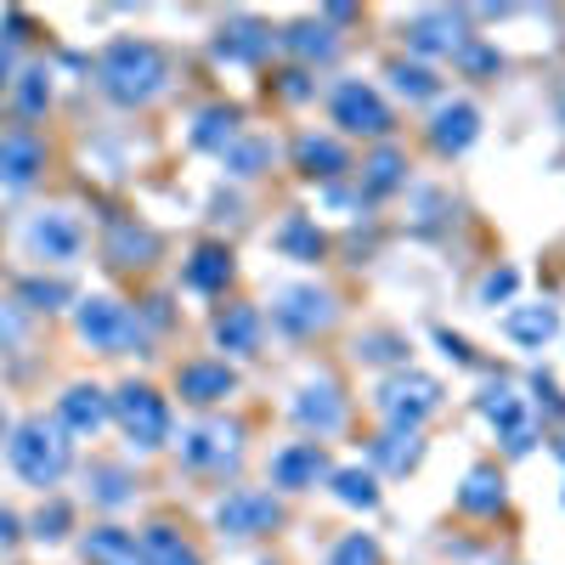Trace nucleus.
Here are the masks:
<instances>
[{"mask_svg":"<svg viewBox=\"0 0 565 565\" xmlns=\"http://www.w3.org/2000/svg\"><path fill=\"white\" fill-rule=\"evenodd\" d=\"M215 345H226V351L249 356V351L260 345V311H249V306H232V311L215 322Z\"/></svg>","mask_w":565,"mask_h":565,"instance_id":"4be33fe9","label":"nucleus"},{"mask_svg":"<svg viewBox=\"0 0 565 565\" xmlns=\"http://www.w3.org/2000/svg\"><path fill=\"white\" fill-rule=\"evenodd\" d=\"M418 452H424L418 430H391V436H380V441H373V463H385L391 476H407V469L418 463Z\"/></svg>","mask_w":565,"mask_h":565,"instance_id":"b1692460","label":"nucleus"},{"mask_svg":"<svg viewBox=\"0 0 565 565\" xmlns=\"http://www.w3.org/2000/svg\"><path fill=\"white\" fill-rule=\"evenodd\" d=\"M226 277H232V255L221 244H204L193 260H186V289H199V295L226 289Z\"/></svg>","mask_w":565,"mask_h":565,"instance_id":"412c9836","label":"nucleus"},{"mask_svg":"<svg viewBox=\"0 0 565 565\" xmlns=\"http://www.w3.org/2000/svg\"><path fill=\"white\" fill-rule=\"evenodd\" d=\"M334 469H328V452H322V441H295V447H282L277 458H271V487L277 492H306V487H317V481H328Z\"/></svg>","mask_w":565,"mask_h":565,"instance_id":"6e6552de","label":"nucleus"},{"mask_svg":"<svg viewBox=\"0 0 565 565\" xmlns=\"http://www.w3.org/2000/svg\"><path fill=\"white\" fill-rule=\"evenodd\" d=\"M407 40L418 45V52H458V45H463V29H458L452 18H418V23L407 29Z\"/></svg>","mask_w":565,"mask_h":565,"instance_id":"393cba45","label":"nucleus"},{"mask_svg":"<svg viewBox=\"0 0 565 565\" xmlns=\"http://www.w3.org/2000/svg\"><path fill=\"white\" fill-rule=\"evenodd\" d=\"M108 418H114V402H108L97 385H74V391L63 396V407H57V424H63L68 436H97Z\"/></svg>","mask_w":565,"mask_h":565,"instance_id":"f8f14e48","label":"nucleus"},{"mask_svg":"<svg viewBox=\"0 0 565 565\" xmlns=\"http://www.w3.org/2000/svg\"><path fill=\"white\" fill-rule=\"evenodd\" d=\"M175 391H181V402L210 407V402H226L232 391H238V373H232L226 362H186L181 380H175Z\"/></svg>","mask_w":565,"mask_h":565,"instance_id":"ddd939ff","label":"nucleus"},{"mask_svg":"<svg viewBox=\"0 0 565 565\" xmlns=\"http://www.w3.org/2000/svg\"><path fill=\"white\" fill-rule=\"evenodd\" d=\"M509 334L521 340V345H543V340H554V311L548 306H526V311H509Z\"/></svg>","mask_w":565,"mask_h":565,"instance_id":"bb28decb","label":"nucleus"},{"mask_svg":"<svg viewBox=\"0 0 565 565\" xmlns=\"http://www.w3.org/2000/svg\"><path fill=\"white\" fill-rule=\"evenodd\" d=\"M45 164V148L29 136V130H7L0 136V181L7 186H29Z\"/></svg>","mask_w":565,"mask_h":565,"instance_id":"2eb2a0df","label":"nucleus"},{"mask_svg":"<svg viewBox=\"0 0 565 565\" xmlns=\"http://www.w3.org/2000/svg\"><path fill=\"white\" fill-rule=\"evenodd\" d=\"M458 509H463V514H498V509H503L498 469H469V481H463V492H458Z\"/></svg>","mask_w":565,"mask_h":565,"instance_id":"5701e85b","label":"nucleus"},{"mask_svg":"<svg viewBox=\"0 0 565 565\" xmlns=\"http://www.w3.org/2000/svg\"><path fill=\"white\" fill-rule=\"evenodd\" d=\"M514 289V271H498V277H487V300H498V295H509Z\"/></svg>","mask_w":565,"mask_h":565,"instance_id":"ea45409f","label":"nucleus"},{"mask_svg":"<svg viewBox=\"0 0 565 565\" xmlns=\"http://www.w3.org/2000/svg\"><path fill=\"white\" fill-rule=\"evenodd\" d=\"M79 334L97 351H130V345H141V322L119 300H85L79 306Z\"/></svg>","mask_w":565,"mask_h":565,"instance_id":"0eeeda50","label":"nucleus"},{"mask_svg":"<svg viewBox=\"0 0 565 565\" xmlns=\"http://www.w3.org/2000/svg\"><path fill=\"white\" fill-rule=\"evenodd\" d=\"M7 74H12V63H7V52H0V85H7Z\"/></svg>","mask_w":565,"mask_h":565,"instance_id":"79ce46f5","label":"nucleus"},{"mask_svg":"<svg viewBox=\"0 0 565 565\" xmlns=\"http://www.w3.org/2000/svg\"><path fill=\"white\" fill-rule=\"evenodd\" d=\"M23 85H18V114H40L45 108V97H52V85H45V74L40 68H29V74H18Z\"/></svg>","mask_w":565,"mask_h":565,"instance_id":"72a5a7b5","label":"nucleus"},{"mask_svg":"<svg viewBox=\"0 0 565 565\" xmlns=\"http://www.w3.org/2000/svg\"><path fill=\"white\" fill-rule=\"evenodd\" d=\"M85 565H141V543L125 526H97L85 532Z\"/></svg>","mask_w":565,"mask_h":565,"instance_id":"dca6fc26","label":"nucleus"},{"mask_svg":"<svg viewBox=\"0 0 565 565\" xmlns=\"http://www.w3.org/2000/svg\"><path fill=\"white\" fill-rule=\"evenodd\" d=\"M103 90L119 103V108H141V103H153L164 79H170V63L159 45L148 40H114L108 52H103V68H97Z\"/></svg>","mask_w":565,"mask_h":565,"instance_id":"f257e3e1","label":"nucleus"},{"mask_svg":"<svg viewBox=\"0 0 565 565\" xmlns=\"http://www.w3.org/2000/svg\"><path fill=\"white\" fill-rule=\"evenodd\" d=\"M136 543H141V565H204V554L186 543L175 526H148Z\"/></svg>","mask_w":565,"mask_h":565,"instance_id":"f3484780","label":"nucleus"},{"mask_svg":"<svg viewBox=\"0 0 565 565\" xmlns=\"http://www.w3.org/2000/svg\"><path fill=\"white\" fill-rule=\"evenodd\" d=\"M79 244H85V232H79V221H74L68 210H52V215H40V221L29 226V249H34L40 260H52V266L79 260Z\"/></svg>","mask_w":565,"mask_h":565,"instance_id":"9d476101","label":"nucleus"},{"mask_svg":"<svg viewBox=\"0 0 565 565\" xmlns=\"http://www.w3.org/2000/svg\"><path fill=\"white\" fill-rule=\"evenodd\" d=\"M232 136H238V119H232L226 108H210V114L199 119V130H193L199 148H232Z\"/></svg>","mask_w":565,"mask_h":565,"instance_id":"c85d7f7f","label":"nucleus"},{"mask_svg":"<svg viewBox=\"0 0 565 565\" xmlns=\"http://www.w3.org/2000/svg\"><path fill=\"white\" fill-rule=\"evenodd\" d=\"M334 125H345L351 136H385L391 130V108L380 103V90L367 85H340L334 90Z\"/></svg>","mask_w":565,"mask_h":565,"instance_id":"1a4fd4ad","label":"nucleus"},{"mask_svg":"<svg viewBox=\"0 0 565 565\" xmlns=\"http://www.w3.org/2000/svg\"><path fill=\"white\" fill-rule=\"evenodd\" d=\"M153 249H159V238H153L148 226L114 221V232H108V260H114V266H148Z\"/></svg>","mask_w":565,"mask_h":565,"instance_id":"aec40b11","label":"nucleus"},{"mask_svg":"<svg viewBox=\"0 0 565 565\" xmlns=\"http://www.w3.org/2000/svg\"><path fill=\"white\" fill-rule=\"evenodd\" d=\"M391 79H396L402 97H436V74H430V68H418V63H396Z\"/></svg>","mask_w":565,"mask_h":565,"instance_id":"473e14b6","label":"nucleus"},{"mask_svg":"<svg viewBox=\"0 0 565 565\" xmlns=\"http://www.w3.org/2000/svg\"><path fill=\"white\" fill-rule=\"evenodd\" d=\"M90 481H97V498H103L108 509H114V503H125V498H130V487H136V481L125 476V469H97Z\"/></svg>","mask_w":565,"mask_h":565,"instance_id":"f704fd0d","label":"nucleus"},{"mask_svg":"<svg viewBox=\"0 0 565 565\" xmlns=\"http://www.w3.org/2000/svg\"><path fill=\"white\" fill-rule=\"evenodd\" d=\"M328 565H385V554H380V543H373V537L351 532V537H340L334 554H328Z\"/></svg>","mask_w":565,"mask_h":565,"instance_id":"c756f323","label":"nucleus"},{"mask_svg":"<svg viewBox=\"0 0 565 565\" xmlns=\"http://www.w3.org/2000/svg\"><path fill=\"white\" fill-rule=\"evenodd\" d=\"M7 458H12V469L34 492H52L68 476V463H74V441H68V430L57 418H23L18 430L7 436Z\"/></svg>","mask_w":565,"mask_h":565,"instance_id":"f03ea898","label":"nucleus"},{"mask_svg":"<svg viewBox=\"0 0 565 565\" xmlns=\"http://www.w3.org/2000/svg\"><path fill=\"white\" fill-rule=\"evenodd\" d=\"M282 244H289V249H306V255H317V249H322V238H317V232H311L306 221H295L289 232H282Z\"/></svg>","mask_w":565,"mask_h":565,"instance_id":"58836bf2","label":"nucleus"},{"mask_svg":"<svg viewBox=\"0 0 565 565\" xmlns=\"http://www.w3.org/2000/svg\"><path fill=\"white\" fill-rule=\"evenodd\" d=\"M244 452V430L226 418H210V424H193V430L181 436V463L186 469H204V476H221L226 463H238Z\"/></svg>","mask_w":565,"mask_h":565,"instance_id":"39448f33","label":"nucleus"},{"mask_svg":"<svg viewBox=\"0 0 565 565\" xmlns=\"http://www.w3.org/2000/svg\"><path fill=\"white\" fill-rule=\"evenodd\" d=\"M0 543H18V514L0 509Z\"/></svg>","mask_w":565,"mask_h":565,"instance_id":"a19ab883","label":"nucleus"},{"mask_svg":"<svg viewBox=\"0 0 565 565\" xmlns=\"http://www.w3.org/2000/svg\"><path fill=\"white\" fill-rule=\"evenodd\" d=\"M277 521H282L277 498H271V492H255V487L226 492V498L215 503V526H221L226 537H266Z\"/></svg>","mask_w":565,"mask_h":565,"instance_id":"423d86ee","label":"nucleus"},{"mask_svg":"<svg viewBox=\"0 0 565 565\" xmlns=\"http://www.w3.org/2000/svg\"><path fill=\"white\" fill-rule=\"evenodd\" d=\"M68 521H74V514H68V503L40 509V514H34V537H63V532H68Z\"/></svg>","mask_w":565,"mask_h":565,"instance_id":"e433bc0d","label":"nucleus"},{"mask_svg":"<svg viewBox=\"0 0 565 565\" xmlns=\"http://www.w3.org/2000/svg\"><path fill=\"white\" fill-rule=\"evenodd\" d=\"M34 306H45V311H52V306H63L68 300V289H63V282H29V289H23Z\"/></svg>","mask_w":565,"mask_h":565,"instance_id":"4c0bfd02","label":"nucleus"},{"mask_svg":"<svg viewBox=\"0 0 565 565\" xmlns=\"http://www.w3.org/2000/svg\"><path fill=\"white\" fill-rule=\"evenodd\" d=\"M334 45H340V40L328 34L322 23H317V29H311V23H306V29H289V52H300V57H334Z\"/></svg>","mask_w":565,"mask_h":565,"instance_id":"2f4dec72","label":"nucleus"},{"mask_svg":"<svg viewBox=\"0 0 565 565\" xmlns=\"http://www.w3.org/2000/svg\"><path fill=\"white\" fill-rule=\"evenodd\" d=\"M266 45H271V34H260L255 23H244V29L221 34V57H260Z\"/></svg>","mask_w":565,"mask_h":565,"instance_id":"7c9ffc66","label":"nucleus"},{"mask_svg":"<svg viewBox=\"0 0 565 565\" xmlns=\"http://www.w3.org/2000/svg\"><path fill=\"white\" fill-rule=\"evenodd\" d=\"M481 413L503 430V441H509V452H526L532 447V413H526V402L514 396L509 385H492L487 396H481Z\"/></svg>","mask_w":565,"mask_h":565,"instance_id":"9b49d317","label":"nucleus"},{"mask_svg":"<svg viewBox=\"0 0 565 565\" xmlns=\"http://www.w3.org/2000/svg\"><path fill=\"white\" fill-rule=\"evenodd\" d=\"M295 153H300V170H306V175H340V170H345V153H340V141L306 136Z\"/></svg>","mask_w":565,"mask_h":565,"instance_id":"a878e982","label":"nucleus"},{"mask_svg":"<svg viewBox=\"0 0 565 565\" xmlns=\"http://www.w3.org/2000/svg\"><path fill=\"white\" fill-rule=\"evenodd\" d=\"M436 407H441V385L424 380V373H396V380L380 385V413L391 418V430H418Z\"/></svg>","mask_w":565,"mask_h":565,"instance_id":"20e7f679","label":"nucleus"},{"mask_svg":"<svg viewBox=\"0 0 565 565\" xmlns=\"http://www.w3.org/2000/svg\"><path fill=\"white\" fill-rule=\"evenodd\" d=\"M476 119H481V114L469 108V103H452V108H441V114H436L430 141H436L441 153H463L469 141H476Z\"/></svg>","mask_w":565,"mask_h":565,"instance_id":"6ab92c4d","label":"nucleus"},{"mask_svg":"<svg viewBox=\"0 0 565 565\" xmlns=\"http://www.w3.org/2000/svg\"><path fill=\"white\" fill-rule=\"evenodd\" d=\"M295 418H300V430H311L317 441L322 436H334L340 424H345V402H340V391L334 385H311V391H300V402H295Z\"/></svg>","mask_w":565,"mask_h":565,"instance_id":"4468645a","label":"nucleus"},{"mask_svg":"<svg viewBox=\"0 0 565 565\" xmlns=\"http://www.w3.org/2000/svg\"><path fill=\"white\" fill-rule=\"evenodd\" d=\"M396 181H402V159L396 153H380V159L367 164V186H373V193H391Z\"/></svg>","mask_w":565,"mask_h":565,"instance_id":"c9c22d12","label":"nucleus"},{"mask_svg":"<svg viewBox=\"0 0 565 565\" xmlns=\"http://www.w3.org/2000/svg\"><path fill=\"white\" fill-rule=\"evenodd\" d=\"M271 317L289 328V334H311V328L328 322V300L317 289H289V295H282V306H271Z\"/></svg>","mask_w":565,"mask_h":565,"instance_id":"a211bd4d","label":"nucleus"},{"mask_svg":"<svg viewBox=\"0 0 565 565\" xmlns=\"http://www.w3.org/2000/svg\"><path fill=\"white\" fill-rule=\"evenodd\" d=\"M0 441H7V413H0Z\"/></svg>","mask_w":565,"mask_h":565,"instance_id":"37998d69","label":"nucleus"},{"mask_svg":"<svg viewBox=\"0 0 565 565\" xmlns=\"http://www.w3.org/2000/svg\"><path fill=\"white\" fill-rule=\"evenodd\" d=\"M114 418H119V430L130 436V447H141V452H153V447L170 441V407L148 385H125L114 396Z\"/></svg>","mask_w":565,"mask_h":565,"instance_id":"7ed1b4c3","label":"nucleus"},{"mask_svg":"<svg viewBox=\"0 0 565 565\" xmlns=\"http://www.w3.org/2000/svg\"><path fill=\"white\" fill-rule=\"evenodd\" d=\"M334 492H340V503H351V509H373L380 503V487H373V476H362V469H334Z\"/></svg>","mask_w":565,"mask_h":565,"instance_id":"cd10ccee","label":"nucleus"}]
</instances>
